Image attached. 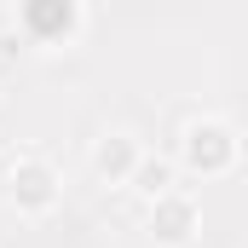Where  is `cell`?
Listing matches in <instances>:
<instances>
[{
	"label": "cell",
	"instance_id": "4",
	"mask_svg": "<svg viewBox=\"0 0 248 248\" xmlns=\"http://www.w3.org/2000/svg\"><path fill=\"white\" fill-rule=\"evenodd\" d=\"M133 162H139V144H133L127 133H104V139L93 144V173L110 179V185H127Z\"/></svg>",
	"mask_w": 248,
	"mask_h": 248
},
{
	"label": "cell",
	"instance_id": "5",
	"mask_svg": "<svg viewBox=\"0 0 248 248\" xmlns=\"http://www.w3.org/2000/svg\"><path fill=\"white\" fill-rule=\"evenodd\" d=\"M127 185L139 190V196H150V202H156V196H168V190H173V162H168V156H139V162H133V173H127Z\"/></svg>",
	"mask_w": 248,
	"mask_h": 248
},
{
	"label": "cell",
	"instance_id": "6",
	"mask_svg": "<svg viewBox=\"0 0 248 248\" xmlns=\"http://www.w3.org/2000/svg\"><path fill=\"white\" fill-rule=\"evenodd\" d=\"M75 23H81V12H75V6H23V29H29V35H41V41L69 35Z\"/></svg>",
	"mask_w": 248,
	"mask_h": 248
},
{
	"label": "cell",
	"instance_id": "2",
	"mask_svg": "<svg viewBox=\"0 0 248 248\" xmlns=\"http://www.w3.org/2000/svg\"><path fill=\"white\" fill-rule=\"evenodd\" d=\"M196 225H202V208L190 202L185 190H168L150 202V237L162 248H190L196 243Z\"/></svg>",
	"mask_w": 248,
	"mask_h": 248
},
{
	"label": "cell",
	"instance_id": "1",
	"mask_svg": "<svg viewBox=\"0 0 248 248\" xmlns=\"http://www.w3.org/2000/svg\"><path fill=\"white\" fill-rule=\"evenodd\" d=\"M179 156H185V168L190 173H231L237 168V133L225 122H196L185 127V139H179Z\"/></svg>",
	"mask_w": 248,
	"mask_h": 248
},
{
	"label": "cell",
	"instance_id": "3",
	"mask_svg": "<svg viewBox=\"0 0 248 248\" xmlns=\"http://www.w3.org/2000/svg\"><path fill=\"white\" fill-rule=\"evenodd\" d=\"M12 202H17V214H46L52 202H58V173H52V162H41V156H23V162H12Z\"/></svg>",
	"mask_w": 248,
	"mask_h": 248
}]
</instances>
